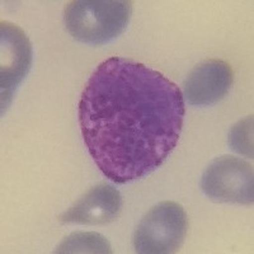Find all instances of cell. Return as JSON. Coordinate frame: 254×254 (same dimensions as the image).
Instances as JSON below:
<instances>
[{
    "mask_svg": "<svg viewBox=\"0 0 254 254\" xmlns=\"http://www.w3.org/2000/svg\"><path fill=\"white\" fill-rule=\"evenodd\" d=\"M79 125L99 171L124 185L153 173L181 136L185 102L172 80L131 59L97 66L80 95Z\"/></svg>",
    "mask_w": 254,
    "mask_h": 254,
    "instance_id": "1",
    "label": "cell"
},
{
    "mask_svg": "<svg viewBox=\"0 0 254 254\" xmlns=\"http://www.w3.org/2000/svg\"><path fill=\"white\" fill-rule=\"evenodd\" d=\"M131 12L127 0H74L65 8L64 23L76 41L102 45L121 35Z\"/></svg>",
    "mask_w": 254,
    "mask_h": 254,
    "instance_id": "2",
    "label": "cell"
},
{
    "mask_svg": "<svg viewBox=\"0 0 254 254\" xmlns=\"http://www.w3.org/2000/svg\"><path fill=\"white\" fill-rule=\"evenodd\" d=\"M188 219L185 208L173 201L154 206L139 222L133 247L141 254L176 253L185 242Z\"/></svg>",
    "mask_w": 254,
    "mask_h": 254,
    "instance_id": "3",
    "label": "cell"
},
{
    "mask_svg": "<svg viewBox=\"0 0 254 254\" xmlns=\"http://www.w3.org/2000/svg\"><path fill=\"white\" fill-rule=\"evenodd\" d=\"M203 193L217 202L252 205L254 201L253 167L237 156L216 158L201 181Z\"/></svg>",
    "mask_w": 254,
    "mask_h": 254,
    "instance_id": "4",
    "label": "cell"
},
{
    "mask_svg": "<svg viewBox=\"0 0 254 254\" xmlns=\"http://www.w3.org/2000/svg\"><path fill=\"white\" fill-rule=\"evenodd\" d=\"M1 112L12 102L13 94L32 64V47L28 37L19 27L1 22Z\"/></svg>",
    "mask_w": 254,
    "mask_h": 254,
    "instance_id": "5",
    "label": "cell"
},
{
    "mask_svg": "<svg viewBox=\"0 0 254 254\" xmlns=\"http://www.w3.org/2000/svg\"><path fill=\"white\" fill-rule=\"evenodd\" d=\"M233 79V70L225 61L219 59L202 61L186 79L182 95L192 106H210L225 97Z\"/></svg>",
    "mask_w": 254,
    "mask_h": 254,
    "instance_id": "6",
    "label": "cell"
},
{
    "mask_svg": "<svg viewBox=\"0 0 254 254\" xmlns=\"http://www.w3.org/2000/svg\"><path fill=\"white\" fill-rule=\"evenodd\" d=\"M121 207L122 198L119 190L112 186L101 183L61 214L59 221L61 224L104 225L119 216Z\"/></svg>",
    "mask_w": 254,
    "mask_h": 254,
    "instance_id": "7",
    "label": "cell"
},
{
    "mask_svg": "<svg viewBox=\"0 0 254 254\" xmlns=\"http://www.w3.org/2000/svg\"><path fill=\"white\" fill-rule=\"evenodd\" d=\"M55 253H94L110 254V243L104 237L97 233H72L65 238L55 249Z\"/></svg>",
    "mask_w": 254,
    "mask_h": 254,
    "instance_id": "8",
    "label": "cell"
},
{
    "mask_svg": "<svg viewBox=\"0 0 254 254\" xmlns=\"http://www.w3.org/2000/svg\"><path fill=\"white\" fill-rule=\"evenodd\" d=\"M229 145L237 153L253 158V116L233 126L229 133Z\"/></svg>",
    "mask_w": 254,
    "mask_h": 254,
    "instance_id": "9",
    "label": "cell"
}]
</instances>
